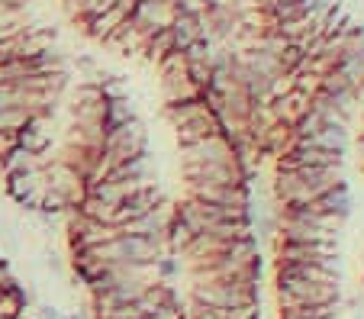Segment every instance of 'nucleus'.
<instances>
[{
    "label": "nucleus",
    "instance_id": "nucleus-1",
    "mask_svg": "<svg viewBox=\"0 0 364 319\" xmlns=\"http://www.w3.org/2000/svg\"><path fill=\"white\" fill-rule=\"evenodd\" d=\"M149 152V132H145L142 119H132V123H123L117 129H107L103 136V148H100V158L107 161V168H117L129 158H139V155Z\"/></svg>",
    "mask_w": 364,
    "mask_h": 319
},
{
    "label": "nucleus",
    "instance_id": "nucleus-2",
    "mask_svg": "<svg viewBox=\"0 0 364 319\" xmlns=\"http://www.w3.org/2000/svg\"><path fill=\"white\" fill-rule=\"evenodd\" d=\"M277 284V306H309V303H329L338 297V284L332 281H303V278H287V274H274Z\"/></svg>",
    "mask_w": 364,
    "mask_h": 319
},
{
    "label": "nucleus",
    "instance_id": "nucleus-3",
    "mask_svg": "<svg viewBox=\"0 0 364 319\" xmlns=\"http://www.w3.org/2000/svg\"><path fill=\"white\" fill-rule=\"evenodd\" d=\"M274 264H323L338 271V242H277Z\"/></svg>",
    "mask_w": 364,
    "mask_h": 319
},
{
    "label": "nucleus",
    "instance_id": "nucleus-4",
    "mask_svg": "<svg viewBox=\"0 0 364 319\" xmlns=\"http://www.w3.org/2000/svg\"><path fill=\"white\" fill-rule=\"evenodd\" d=\"M46 180H48V190H55L68 200V207H77V203L87 197V178H84L77 168L65 165V161L52 158L48 155L46 161Z\"/></svg>",
    "mask_w": 364,
    "mask_h": 319
},
{
    "label": "nucleus",
    "instance_id": "nucleus-5",
    "mask_svg": "<svg viewBox=\"0 0 364 319\" xmlns=\"http://www.w3.org/2000/svg\"><path fill=\"white\" fill-rule=\"evenodd\" d=\"M232 142H229L226 132H216V136H206L200 142H191V146H181V161L184 165H226V161H235Z\"/></svg>",
    "mask_w": 364,
    "mask_h": 319
},
{
    "label": "nucleus",
    "instance_id": "nucleus-6",
    "mask_svg": "<svg viewBox=\"0 0 364 319\" xmlns=\"http://www.w3.org/2000/svg\"><path fill=\"white\" fill-rule=\"evenodd\" d=\"M187 197L220 207H242L252 210V188L248 184H187Z\"/></svg>",
    "mask_w": 364,
    "mask_h": 319
},
{
    "label": "nucleus",
    "instance_id": "nucleus-7",
    "mask_svg": "<svg viewBox=\"0 0 364 319\" xmlns=\"http://www.w3.org/2000/svg\"><path fill=\"white\" fill-rule=\"evenodd\" d=\"M178 16V7L174 0H136V10H132V23L145 33V42L149 36H155L159 29H168Z\"/></svg>",
    "mask_w": 364,
    "mask_h": 319
},
{
    "label": "nucleus",
    "instance_id": "nucleus-8",
    "mask_svg": "<svg viewBox=\"0 0 364 319\" xmlns=\"http://www.w3.org/2000/svg\"><path fill=\"white\" fill-rule=\"evenodd\" d=\"M161 203H165V194H161V188H159V184H151V188H139V190H132V194L126 197V200L117 207V226H123V222L139 220V216L151 213V210H155V207H161Z\"/></svg>",
    "mask_w": 364,
    "mask_h": 319
},
{
    "label": "nucleus",
    "instance_id": "nucleus-9",
    "mask_svg": "<svg viewBox=\"0 0 364 319\" xmlns=\"http://www.w3.org/2000/svg\"><path fill=\"white\" fill-rule=\"evenodd\" d=\"M171 36H174V52L191 49L193 42L206 39L203 29V16H191V13H178L171 23Z\"/></svg>",
    "mask_w": 364,
    "mask_h": 319
},
{
    "label": "nucleus",
    "instance_id": "nucleus-10",
    "mask_svg": "<svg viewBox=\"0 0 364 319\" xmlns=\"http://www.w3.org/2000/svg\"><path fill=\"white\" fill-rule=\"evenodd\" d=\"M309 210H316V213H326V216H338V220H345V216L351 213V194H348V184H338V188L326 190V194H319L313 203H306Z\"/></svg>",
    "mask_w": 364,
    "mask_h": 319
},
{
    "label": "nucleus",
    "instance_id": "nucleus-11",
    "mask_svg": "<svg viewBox=\"0 0 364 319\" xmlns=\"http://www.w3.org/2000/svg\"><path fill=\"white\" fill-rule=\"evenodd\" d=\"M46 161L48 155H33L23 146H16L7 155H0V174L7 178V174H16V171H36V168H46Z\"/></svg>",
    "mask_w": 364,
    "mask_h": 319
},
{
    "label": "nucleus",
    "instance_id": "nucleus-12",
    "mask_svg": "<svg viewBox=\"0 0 364 319\" xmlns=\"http://www.w3.org/2000/svg\"><path fill=\"white\" fill-rule=\"evenodd\" d=\"M206 113H213L206 107L203 97H193V100H184V104H165V119L171 123V129H181V126L193 123V119L206 117Z\"/></svg>",
    "mask_w": 364,
    "mask_h": 319
},
{
    "label": "nucleus",
    "instance_id": "nucleus-13",
    "mask_svg": "<svg viewBox=\"0 0 364 319\" xmlns=\"http://www.w3.org/2000/svg\"><path fill=\"white\" fill-rule=\"evenodd\" d=\"M174 132H178V146H191V142H200V139H206V136L223 132V123L216 113H206V117L193 119V123L181 126V129H174Z\"/></svg>",
    "mask_w": 364,
    "mask_h": 319
},
{
    "label": "nucleus",
    "instance_id": "nucleus-14",
    "mask_svg": "<svg viewBox=\"0 0 364 319\" xmlns=\"http://www.w3.org/2000/svg\"><path fill=\"white\" fill-rule=\"evenodd\" d=\"M274 274H287V278H303V281H332V284H338V271L323 268V264H274Z\"/></svg>",
    "mask_w": 364,
    "mask_h": 319
},
{
    "label": "nucleus",
    "instance_id": "nucleus-15",
    "mask_svg": "<svg viewBox=\"0 0 364 319\" xmlns=\"http://www.w3.org/2000/svg\"><path fill=\"white\" fill-rule=\"evenodd\" d=\"M342 300H329V303H309V306H287L281 310V319H338Z\"/></svg>",
    "mask_w": 364,
    "mask_h": 319
},
{
    "label": "nucleus",
    "instance_id": "nucleus-16",
    "mask_svg": "<svg viewBox=\"0 0 364 319\" xmlns=\"http://www.w3.org/2000/svg\"><path fill=\"white\" fill-rule=\"evenodd\" d=\"M132 119H139L132 97H113V100H107V117H103V129H117V126L132 123Z\"/></svg>",
    "mask_w": 364,
    "mask_h": 319
},
{
    "label": "nucleus",
    "instance_id": "nucleus-17",
    "mask_svg": "<svg viewBox=\"0 0 364 319\" xmlns=\"http://www.w3.org/2000/svg\"><path fill=\"white\" fill-rule=\"evenodd\" d=\"M142 52H145V62H149V65H159L165 55H171V52H174L171 26H168V29H159L155 36H149V42L142 45Z\"/></svg>",
    "mask_w": 364,
    "mask_h": 319
},
{
    "label": "nucleus",
    "instance_id": "nucleus-18",
    "mask_svg": "<svg viewBox=\"0 0 364 319\" xmlns=\"http://www.w3.org/2000/svg\"><path fill=\"white\" fill-rule=\"evenodd\" d=\"M77 213L87 216V220L110 222V226H117V207H113V203H103L100 197H94V194H87L81 203H77Z\"/></svg>",
    "mask_w": 364,
    "mask_h": 319
},
{
    "label": "nucleus",
    "instance_id": "nucleus-19",
    "mask_svg": "<svg viewBox=\"0 0 364 319\" xmlns=\"http://www.w3.org/2000/svg\"><path fill=\"white\" fill-rule=\"evenodd\" d=\"M33 117H36V113L26 110V107H10V110H0V132H20Z\"/></svg>",
    "mask_w": 364,
    "mask_h": 319
},
{
    "label": "nucleus",
    "instance_id": "nucleus-20",
    "mask_svg": "<svg viewBox=\"0 0 364 319\" xmlns=\"http://www.w3.org/2000/svg\"><path fill=\"white\" fill-rule=\"evenodd\" d=\"M210 4H213V0H174L178 13H191V16H203L206 10H210Z\"/></svg>",
    "mask_w": 364,
    "mask_h": 319
},
{
    "label": "nucleus",
    "instance_id": "nucleus-21",
    "mask_svg": "<svg viewBox=\"0 0 364 319\" xmlns=\"http://www.w3.org/2000/svg\"><path fill=\"white\" fill-rule=\"evenodd\" d=\"M223 313H226V319H258V300L232 306V310H223Z\"/></svg>",
    "mask_w": 364,
    "mask_h": 319
},
{
    "label": "nucleus",
    "instance_id": "nucleus-22",
    "mask_svg": "<svg viewBox=\"0 0 364 319\" xmlns=\"http://www.w3.org/2000/svg\"><path fill=\"white\" fill-rule=\"evenodd\" d=\"M62 7H65V13H68L71 20H81L84 7H87V0H62Z\"/></svg>",
    "mask_w": 364,
    "mask_h": 319
},
{
    "label": "nucleus",
    "instance_id": "nucleus-23",
    "mask_svg": "<svg viewBox=\"0 0 364 319\" xmlns=\"http://www.w3.org/2000/svg\"><path fill=\"white\" fill-rule=\"evenodd\" d=\"M20 142H16V132H0V155H7L10 148H16Z\"/></svg>",
    "mask_w": 364,
    "mask_h": 319
}]
</instances>
